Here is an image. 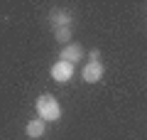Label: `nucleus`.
Returning <instances> with one entry per match:
<instances>
[{
    "mask_svg": "<svg viewBox=\"0 0 147 140\" xmlns=\"http://www.w3.org/2000/svg\"><path fill=\"white\" fill-rule=\"evenodd\" d=\"M34 108H37V118H42L44 123H57L61 118V106H59V101L54 99L52 93H42L37 99Z\"/></svg>",
    "mask_w": 147,
    "mask_h": 140,
    "instance_id": "obj_1",
    "label": "nucleus"
},
{
    "mask_svg": "<svg viewBox=\"0 0 147 140\" xmlns=\"http://www.w3.org/2000/svg\"><path fill=\"white\" fill-rule=\"evenodd\" d=\"M54 39H57L61 47L71 44V27H59V30H54Z\"/></svg>",
    "mask_w": 147,
    "mask_h": 140,
    "instance_id": "obj_7",
    "label": "nucleus"
},
{
    "mask_svg": "<svg viewBox=\"0 0 147 140\" xmlns=\"http://www.w3.org/2000/svg\"><path fill=\"white\" fill-rule=\"evenodd\" d=\"M25 133H27V138H32V140H39L44 133H47V123H44L42 118H32L30 123L25 125Z\"/></svg>",
    "mask_w": 147,
    "mask_h": 140,
    "instance_id": "obj_5",
    "label": "nucleus"
},
{
    "mask_svg": "<svg viewBox=\"0 0 147 140\" xmlns=\"http://www.w3.org/2000/svg\"><path fill=\"white\" fill-rule=\"evenodd\" d=\"M52 27L54 30H59V27H71L74 25V15L69 10H52Z\"/></svg>",
    "mask_w": 147,
    "mask_h": 140,
    "instance_id": "obj_6",
    "label": "nucleus"
},
{
    "mask_svg": "<svg viewBox=\"0 0 147 140\" xmlns=\"http://www.w3.org/2000/svg\"><path fill=\"white\" fill-rule=\"evenodd\" d=\"M49 74H52L54 81L66 84V81H71V79H74V64H69V62H64V59H59V62H54V64H52Z\"/></svg>",
    "mask_w": 147,
    "mask_h": 140,
    "instance_id": "obj_2",
    "label": "nucleus"
},
{
    "mask_svg": "<svg viewBox=\"0 0 147 140\" xmlns=\"http://www.w3.org/2000/svg\"><path fill=\"white\" fill-rule=\"evenodd\" d=\"M103 74H105L103 62H88L84 67V71H81V79H84L86 84H98L100 79H103Z\"/></svg>",
    "mask_w": 147,
    "mask_h": 140,
    "instance_id": "obj_3",
    "label": "nucleus"
},
{
    "mask_svg": "<svg viewBox=\"0 0 147 140\" xmlns=\"http://www.w3.org/2000/svg\"><path fill=\"white\" fill-rule=\"evenodd\" d=\"M61 59H64V62H69V64L81 62V59H84V47L76 44V42H71V44L61 47Z\"/></svg>",
    "mask_w": 147,
    "mask_h": 140,
    "instance_id": "obj_4",
    "label": "nucleus"
}]
</instances>
